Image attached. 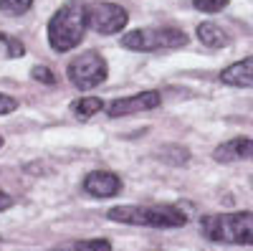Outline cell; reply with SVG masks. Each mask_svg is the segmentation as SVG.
Here are the masks:
<instances>
[{
  "instance_id": "277c9868",
  "label": "cell",
  "mask_w": 253,
  "mask_h": 251,
  "mask_svg": "<svg viewBox=\"0 0 253 251\" xmlns=\"http://www.w3.org/2000/svg\"><path fill=\"white\" fill-rule=\"evenodd\" d=\"M122 46L129 51H165V49H182L187 46V33L172 26H155V28H137L122 36Z\"/></svg>"
},
{
  "instance_id": "5b68a950",
  "label": "cell",
  "mask_w": 253,
  "mask_h": 251,
  "mask_svg": "<svg viewBox=\"0 0 253 251\" xmlns=\"http://www.w3.org/2000/svg\"><path fill=\"white\" fill-rule=\"evenodd\" d=\"M66 76L74 84L76 89L81 92H89L101 87L109 76V66H107V58L96 51H84L81 56L71 58L69 66H66Z\"/></svg>"
},
{
  "instance_id": "9a60e30c",
  "label": "cell",
  "mask_w": 253,
  "mask_h": 251,
  "mask_svg": "<svg viewBox=\"0 0 253 251\" xmlns=\"http://www.w3.org/2000/svg\"><path fill=\"white\" fill-rule=\"evenodd\" d=\"M33 5V0H0V13L5 15H23Z\"/></svg>"
},
{
  "instance_id": "3957f363",
  "label": "cell",
  "mask_w": 253,
  "mask_h": 251,
  "mask_svg": "<svg viewBox=\"0 0 253 251\" xmlns=\"http://www.w3.org/2000/svg\"><path fill=\"white\" fill-rule=\"evenodd\" d=\"M200 231L213 244H233V246H251L253 239V216L251 211L236 213H213L200 221Z\"/></svg>"
},
{
  "instance_id": "52a82bcc",
  "label": "cell",
  "mask_w": 253,
  "mask_h": 251,
  "mask_svg": "<svg viewBox=\"0 0 253 251\" xmlns=\"http://www.w3.org/2000/svg\"><path fill=\"white\" fill-rule=\"evenodd\" d=\"M160 104H162V94L155 92V89H150V92H139V94L122 97V99H114L109 104H104V112H107L109 117H126V114L157 109Z\"/></svg>"
},
{
  "instance_id": "44dd1931",
  "label": "cell",
  "mask_w": 253,
  "mask_h": 251,
  "mask_svg": "<svg viewBox=\"0 0 253 251\" xmlns=\"http://www.w3.org/2000/svg\"><path fill=\"white\" fill-rule=\"evenodd\" d=\"M0 244H3V239H0Z\"/></svg>"
},
{
  "instance_id": "d6986e66",
  "label": "cell",
  "mask_w": 253,
  "mask_h": 251,
  "mask_svg": "<svg viewBox=\"0 0 253 251\" xmlns=\"http://www.w3.org/2000/svg\"><path fill=\"white\" fill-rule=\"evenodd\" d=\"M8 208H13V198L0 191V211H8Z\"/></svg>"
},
{
  "instance_id": "6da1fadb",
  "label": "cell",
  "mask_w": 253,
  "mask_h": 251,
  "mask_svg": "<svg viewBox=\"0 0 253 251\" xmlns=\"http://www.w3.org/2000/svg\"><path fill=\"white\" fill-rule=\"evenodd\" d=\"M48 46L56 53L74 51L86 33V3L84 0H66L48 20Z\"/></svg>"
},
{
  "instance_id": "4fadbf2b",
  "label": "cell",
  "mask_w": 253,
  "mask_h": 251,
  "mask_svg": "<svg viewBox=\"0 0 253 251\" xmlns=\"http://www.w3.org/2000/svg\"><path fill=\"white\" fill-rule=\"evenodd\" d=\"M53 251H112V244L107 239H84V241H74Z\"/></svg>"
},
{
  "instance_id": "ffe728a7",
  "label": "cell",
  "mask_w": 253,
  "mask_h": 251,
  "mask_svg": "<svg viewBox=\"0 0 253 251\" xmlns=\"http://www.w3.org/2000/svg\"><path fill=\"white\" fill-rule=\"evenodd\" d=\"M3 145H5V140H3V135H0V148H3Z\"/></svg>"
},
{
  "instance_id": "7c38bea8",
  "label": "cell",
  "mask_w": 253,
  "mask_h": 251,
  "mask_svg": "<svg viewBox=\"0 0 253 251\" xmlns=\"http://www.w3.org/2000/svg\"><path fill=\"white\" fill-rule=\"evenodd\" d=\"M104 109V101L99 99V97H81V99H76L74 104H71V114L76 117V119H91L96 112H101Z\"/></svg>"
},
{
  "instance_id": "2e32d148",
  "label": "cell",
  "mask_w": 253,
  "mask_h": 251,
  "mask_svg": "<svg viewBox=\"0 0 253 251\" xmlns=\"http://www.w3.org/2000/svg\"><path fill=\"white\" fill-rule=\"evenodd\" d=\"M230 0H193V8L200 13H220L223 8H228Z\"/></svg>"
},
{
  "instance_id": "8fae6325",
  "label": "cell",
  "mask_w": 253,
  "mask_h": 251,
  "mask_svg": "<svg viewBox=\"0 0 253 251\" xmlns=\"http://www.w3.org/2000/svg\"><path fill=\"white\" fill-rule=\"evenodd\" d=\"M198 38H200V44L208 46V49H225L230 44V36L218 26V23H210V20H205V23L198 26Z\"/></svg>"
},
{
  "instance_id": "ac0fdd59",
  "label": "cell",
  "mask_w": 253,
  "mask_h": 251,
  "mask_svg": "<svg viewBox=\"0 0 253 251\" xmlns=\"http://www.w3.org/2000/svg\"><path fill=\"white\" fill-rule=\"evenodd\" d=\"M15 109H18V99L0 92V117H3V114H13Z\"/></svg>"
},
{
  "instance_id": "5bb4252c",
  "label": "cell",
  "mask_w": 253,
  "mask_h": 251,
  "mask_svg": "<svg viewBox=\"0 0 253 251\" xmlns=\"http://www.w3.org/2000/svg\"><path fill=\"white\" fill-rule=\"evenodd\" d=\"M0 46L5 49V56L8 58H20V56L26 53L23 41H18L15 36H8V33H0Z\"/></svg>"
},
{
  "instance_id": "7a4b0ae2",
  "label": "cell",
  "mask_w": 253,
  "mask_h": 251,
  "mask_svg": "<svg viewBox=\"0 0 253 251\" xmlns=\"http://www.w3.org/2000/svg\"><path fill=\"white\" fill-rule=\"evenodd\" d=\"M117 223L144 226V228H180L187 223V213L172 203H150V205H114L107 213Z\"/></svg>"
},
{
  "instance_id": "30bf717a",
  "label": "cell",
  "mask_w": 253,
  "mask_h": 251,
  "mask_svg": "<svg viewBox=\"0 0 253 251\" xmlns=\"http://www.w3.org/2000/svg\"><path fill=\"white\" fill-rule=\"evenodd\" d=\"M251 152H253L251 137H236V140H228V142L218 145L213 150V160L215 162H238V160L251 157Z\"/></svg>"
},
{
  "instance_id": "9c48e42d",
  "label": "cell",
  "mask_w": 253,
  "mask_h": 251,
  "mask_svg": "<svg viewBox=\"0 0 253 251\" xmlns=\"http://www.w3.org/2000/svg\"><path fill=\"white\" fill-rule=\"evenodd\" d=\"M220 81L228 87H238V89H251L253 84V58L246 56L243 61H236L220 71Z\"/></svg>"
},
{
  "instance_id": "e0dca14e",
  "label": "cell",
  "mask_w": 253,
  "mask_h": 251,
  "mask_svg": "<svg viewBox=\"0 0 253 251\" xmlns=\"http://www.w3.org/2000/svg\"><path fill=\"white\" fill-rule=\"evenodd\" d=\"M31 79L38 81V84H46V87H53L56 84V74L48 66H33L31 69Z\"/></svg>"
},
{
  "instance_id": "8992f818",
  "label": "cell",
  "mask_w": 253,
  "mask_h": 251,
  "mask_svg": "<svg viewBox=\"0 0 253 251\" xmlns=\"http://www.w3.org/2000/svg\"><path fill=\"white\" fill-rule=\"evenodd\" d=\"M126 23H129V13L117 3H89L86 5V28L101 36L122 33Z\"/></svg>"
},
{
  "instance_id": "ba28073f",
  "label": "cell",
  "mask_w": 253,
  "mask_h": 251,
  "mask_svg": "<svg viewBox=\"0 0 253 251\" xmlns=\"http://www.w3.org/2000/svg\"><path fill=\"white\" fill-rule=\"evenodd\" d=\"M81 188L91 198H114L122 193V178L112 170H91L81 180Z\"/></svg>"
}]
</instances>
